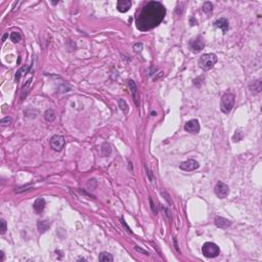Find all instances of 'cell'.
Returning <instances> with one entry per match:
<instances>
[{
	"label": "cell",
	"mask_w": 262,
	"mask_h": 262,
	"mask_svg": "<svg viewBox=\"0 0 262 262\" xmlns=\"http://www.w3.org/2000/svg\"><path fill=\"white\" fill-rule=\"evenodd\" d=\"M219 252H220L219 247L211 242L205 243L202 247V253L205 257H208V258L217 257L219 255Z\"/></svg>",
	"instance_id": "cell-4"
},
{
	"label": "cell",
	"mask_w": 262,
	"mask_h": 262,
	"mask_svg": "<svg viewBox=\"0 0 262 262\" xmlns=\"http://www.w3.org/2000/svg\"><path fill=\"white\" fill-rule=\"evenodd\" d=\"M29 69H30V66H26V67H23L22 69L18 70V71L17 72V75H16V82H18L21 79V77L23 75H26V74L28 73Z\"/></svg>",
	"instance_id": "cell-18"
},
{
	"label": "cell",
	"mask_w": 262,
	"mask_h": 262,
	"mask_svg": "<svg viewBox=\"0 0 262 262\" xmlns=\"http://www.w3.org/2000/svg\"><path fill=\"white\" fill-rule=\"evenodd\" d=\"M235 96L232 93H225L221 97L220 101V110L221 112H223L224 114H228L231 112L232 108L235 106Z\"/></svg>",
	"instance_id": "cell-3"
},
{
	"label": "cell",
	"mask_w": 262,
	"mask_h": 262,
	"mask_svg": "<svg viewBox=\"0 0 262 262\" xmlns=\"http://www.w3.org/2000/svg\"><path fill=\"white\" fill-rule=\"evenodd\" d=\"M213 8H214L213 4H212L211 2H209V1L205 2L204 4H203V12H204L205 13H209V12H211L212 10H213Z\"/></svg>",
	"instance_id": "cell-21"
},
{
	"label": "cell",
	"mask_w": 262,
	"mask_h": 262,
	"mask_svg": "<svg viewBox=\"0 0 262 262\" xmlns=\"http://www.w3.org/2000/svg\"><path fill=\"white\" fill-rule=\"evenodd\" d=\"M133 48L135 49V51H140L142 49V44L141 43H136Z\"/></svg>",
	"instance_id": "cell-27"
},
{
	"label": "cell",
	"mask_w": 262,
	"mask_h": 262,
	"mask_svg": "<svg viewBox=\"0 0 262 262\" xmlns=\"http://www.w3.org/2000/svg\"><path fill=\"white\" fill-rule=\"evenodd\" d=\"M3 259H4V253L1 251V252H0V262H2Z\"/></svg>",
	"instance_id": "cell-30"
},
{
	"label": "cell",
	"mask_w": 262,
	"mask_h": 262,
	"mask_svg": "<svg viewBox=\"0 0 262 262\" xmlns=\"http://www.w3.org/2000/svg\"><path fill=\"white\" fill-rule=\"evenodd\" d=\"M128 86H129V89H130V92H131V94H132V97H133L134 101H135V105L138 106L137 87H136L134 81H133V80H129V81H128Z\"/></svg>",
	"instance_id": "cell-13"
},
{
	"label": "cell",
	"mask_w": 262,
	"mask_h": 262,
	"mask_svg": "<svg viewBox=\"0 0 262 262\" xmlns=\"http://www.w3.org/2000/svg\"><path fill=\"white\" fill-rule=\"evenodd\" d=\"M121 222H122V224H124V225H125V227H126V230H128L129 232H131V231H130V230H129V227L127 226V224L125 223V220H124V219H121Z\"/></svg>",
	"instance_id": "cell-29"
},
{
	"label": "cell",
	"mask_w": 262,
	"mask_h": 262,
	"mask_svg": "<svg viewBox=\"0 0 262 262\" xmlns=\"http://www.w3.org/2000/svg\"><path fill=\"white\" fill-rule=\"evenodd\" d=\"M205 47V42L203 41V39L201 37H198L197 39L191 40L190 42V48L194 52H199Z\"/></svg>",
	"instance_id": "cell-9"
},
{
	"label": "cell",
	"mask_w": 262,
	"mask_h": 262,
	"mask_svg": "<svg viewBox=\"0 0 262 262\" xmlns=\"http://www.w3.org/2000/svg\"><path fill=\"white\" fill-rule=\"evenodd\" d=\"M135 249H136V251H138V252L143 253L145 255H149V252H146V251H145V250H142V249H140V248H137V247H136Z\"/></svg>",
	"instance_id": "cell-28"
},
{
	"label": "cell",
	"mask_w": 262,
	"mask_h": 262,
	"mask_svg": "<svg viewBox=\"0 0 262 262\" xmlns=\"http://www.w3.org/2000/svg\"><path fill=\"white\" fill-rule=\"evenodd\" d=\"M214 26H215L216 28L221 29V30L223 31V33H226L228 31V28H230V24H228V22L226 18H218L215 23H214Z\"/></svg>",
	"instance_id": "cell-12"
},
{
	"label": "cell",
	"mask_w": 262,
	"mask_h": 262,
	"mask_svg": "<svg viewBox=\"0 0 262 262\" xmlns=\"http://www.w3.org/2000/svg\"><path fill=\"white\" fill-rule=\"evenodd\" d=\"M214 193H215V195L219 199H224L227 197L228 194H230V187H228V185H226L224 182L218 181L215 185V187H214Z\"/></svg>",
	"instance_id": "cell-6"
},
{
	"label": "cell",
	"mask_w": 262,
	"mask_h": 262,
	"mask_svg": "<svg viewBox=\"0 0 262 262\" xmlns=\"http://www.w3.org/2000/svg\"><path fill=\"white\" fill-rule=\"evenodd\" d=\"M44 118H45V120L47 121V122H52V121L55 120V118H57V115H55V113H54V111L53 110H47L45 114H44Z\"/></svg>",
	"instance_id": "cell-17"
},
{
	"label": "cell",
	"mask_w": 262,
	"mask_h": 262,
	"mask_svg": "<svg viewBox=\"0 0 262 262\" xmlns=\"http://www.w3.org/2000/svg\"><path fill=\"white\" fill-rule=\"evenodd\" d=\"M48 226H49V224L46 223L45 221H39L38 222V227H39L40 232H44L47 228H48Z\"/></svg>",
	"instance_id": "cell-23"
},
{
	"label": "cell",
	"mask_w": 262,
	"mask_h": 262,
	"mask_svg": "<svg viewBox=\"0 0 262 262\" xmlns=\"http://www.w3.org/2000/svg\"><path fill=\"white\" fill-rule=\"evenodd\" d=\"M152 115H153V116H156V115H157V113H155V112H152Z\"/></svg>",
	"instance_id": "cell-32"
},
{
	"label": "cell",
	"mask_w": 262,
	"mask_h": 262,
	"mask_svg": "<svg viewBox=\"0 0 262 262\" xmlns=\"http://www.w3.org/2000/svg\"><path fill=\"white\" fill-rule=\"evenodd\" d=\"M101 155L104 157H109L110 156L111 153H112V149H111V146L108 142L102 143L101 146Z\"/></svg>",
	"instance_id": "cell-16"
},
{
	"label": "cell",
	"mask_w": 262,
	"mask_h": 262,
	"mask_svg": "<svg viewBox=\"0 0 262 262\" xmlns=\"http://www.w3.org/2000/svg\"><path fill=\"white\" fill-rule=\"evenodd\" d=\"M165 14V6L161 2H147L136 18V27L140 31L152 30L163 21Z\"/></svg>",
	"instance_id": "cell-1"
},
{
	"label": "cell",
	"mask_w": 262,
	"mask_h": 262,
	"mask_svg": "<svg viewBox=\"0 0 262 262\" xmlns=\"http://www.w3.org/2000/svg\"><path fill=\"white\" fill-rule=\"evenodd\" d=\"M184 130L191 134L199 133V131H200V123H199V121L195 119L187 121L185 125H184Z\"/></svg>",
	"instance_id": "cell-7"
},
{
	"label": "cell",
	"mask_w": 262,
	"mask_h": 262,
	"mask_svg": "<svg viewBox=\"0 0 262 262\" xmlns=\"http://www.w3.org/2000/svg\"><path fill=\"white\" fill-rule=\"evenodd\" d=\"M132 2L130 0H119L117 3V8L120 12H126L131 7Z\"/></svg>",
	"instance_id": "cell-10"
},
{
	"label": "cell",
	"mask_w": 262,
	"mask_h": 262,
	"mask_svg": "<svg viewBox=\"0 0 262 262\" xmlns=\"http://www.w3.org/2000/svg\"><path fill=\"white\" fill-rule=\"evenodd\" d=\"M99 260L101 262H112L114 260V258L110 253L102 252V253H101V255H99Z\"/></svg>",
	"instance_id": "cell-19"
},
{
	"label": "cell",
	"mask_w": 262,
	"mask_h": 262,
	"mask_svg": "<svg viewBox=\"0 0 262 262\" xmlns=\"http://www.w3.org/2000/svg\"><path fill=\"white\" fill-rule=\"evenodd\" d=\"M33 207H34V210L37 213H41L44 210V208H45V200H44L43 198L37 199V200L34 202Z\"/></svg>",
	"instance_id": "cell-14"
},
{
	"label": "cell",
	"mask_w": 262,
	"mask_h": 262,
	"mask_svg": "<svg viewBox=\"0 0 262 262\" xmlns=\"http://www.w3.org/2000/svg\"><path fill=\"white\" fill-rule=\"evenodd\" d=\"M150 204H151V208H152L154 214H157V213H158L157 208L155 207V204H154V202H153V200H152V198H150Z\"/></svg>",
	"instance_id": "cell-26"
},
{
	"label": "cell",
	"mask_w": 262,
	"mask_h": 262,
	"mask_svg": "<svg viewBox=\"0 0 262 262\" xmlns=\"http://www.w3.org/2000/svg\"><path fill=\"white\" fill-rule=\"evenodd\" d=\"M214 222H215L216 226H218L220 228H227L231 225V222L228 219L224 218V217H221V216H217L215 217V220H214Z\"/></svg>",
	"instance_id": "cell-11"
},
{
	"label": "cell",
	"mask_w": 262,
	"mask_h": 262,
	"mask_svg": "<svg viewBox=\"0 0 262 262\" xmlns=\"http://www.w3.org/2000/svg\"><path fill=\"white\" fill-rule=\"evenodd\" d=\"M7 36H8V34H5L4 36H3V38H2V41H4V40H5V38H6Z\"/></svg>",
	"instance_id": "cell-31"
},
{
	"label": "cell",
	"mask_w": 262,
	"mask_h": 262,
	"mask_svg": "<svg viewBox=\"0 0 262 262\" xmlns=\"http://www.w3.org/2000/svg\"><path fill=\"white\" fill-rule=\"evenodd\" d=\"M199 163L195 160H193V159H190V160H187L185 162H182L181 164L179 165V168L181 169L183 171H194L195 169L199 168Z\"/></svg>",
	"instance_id": "cell-8"
},
{
	"label": "cell",
	"mask_w": 262,
	"mask_h": 262,
	"mask_svg": "<svg viewBox=\"0 0 262 262\" xmlns=\"http://www.w3.org/2000/svg\"><path fill=\"white\" fill-rule=\"evenodd\" d=\"M217 61H218V58H217V55L215 53H206L203 54L200 57L199 66L204 71H208V70L212 69L215 66Z\"/></svg>",
	"instance_id": "cell-2"
},
{
	"label": "cell",
	"mask_w": 262,
	"mask_h": 262,
	"mask_svg": "<svg viewBox=\"0 0 262 262\" xmlns=\"http://www.w3.org/2000/svg\"><path fill=\"white\" fill-rule=\"evenodd\" d=\"M12 118L5 117V118H3V119L1 120V125H2V126H8V125H10V123H12Z\"/></svg>",
	"instance_id": "cell-24"
},
{
	"label": "cell",
	"mask_w": 262,
	"mask_h": 262,
	"mask_svg": "<svg viewBox=\"0 0 262 262\" xmlns=\"http://www.w3.org/2000/svg\"><path fill=\"white\" fill-rule=\"evenodd\" d=\"M261 88H262V83L260 80H255V81H253V82H251V84H250V89L253 92L255 91L257 93H259L261 91Z\"/></svg>",
	"instance_id": "cell-15"
},
{
	"label": "cell",
	"mask_w": 262,
	"mask_h": 262,
	"mask_svg": "<svg viewBox=\"0 0 262 262\" xmlns=\"http://www.w3.org/2000/svg\"><path fill=\"white\" fill-rule=\"evenodd\" d=\"M0 232H1V235H4L6 232L7 230V225H6V221L4 219H1V228H0Z\"/></svg>",
	"instance_id": "cell-25"
},
{
	"label": "cell",
	"mask_w": 262,
	"mask_h": 262,
	"mask_svg": "<svg viewBox=\"0 0 262 262\" xmlns=\"http://www.w3.org/2000/svg\"><path fill=\"white\" fill-rule=\"evenodd\" d=\"M118 104H119V108H120V110L122 111V112H123L124 114H127V113H128V111H129V106H128V105L126 104V101H125L124 99L120 98L119 101H118Z\"/></svg>",
	"instance_id": "cell-20"
},
{
	"label": "cell",
	"mask_w": 262,
	"mask_h": 262,
	"mask_svg": "<svg viewBox=\"0 0 262 262\" xmlns=\"http://www.w3.org/2000/svg\"><path fill=\"white\" fill-rule=\"evenodd\" d=\"M21 38H22V36L18 32H12V34H10V39H12V41L13 43H17L18 41H21Z\"/></svg>",
	"instance_id": "cell-22"
},
{
	"label": "cell",
	"mask_w": 262,
	"mask_h": 262,
	"mask_svg": "<svg viewBox=\"0 0 262 262\" xmlns=\"http://www.w3.org/2000/svg\"><path fill=\"white\" fill-rule=\"evenodd\" d=\"M49 143H50L51 149L57 151V152H61L66 145V139L64 136H62V135H53L52 137H51Z\"/></svg>",
	"instance_id": "cell-5"
}]
</instances>
